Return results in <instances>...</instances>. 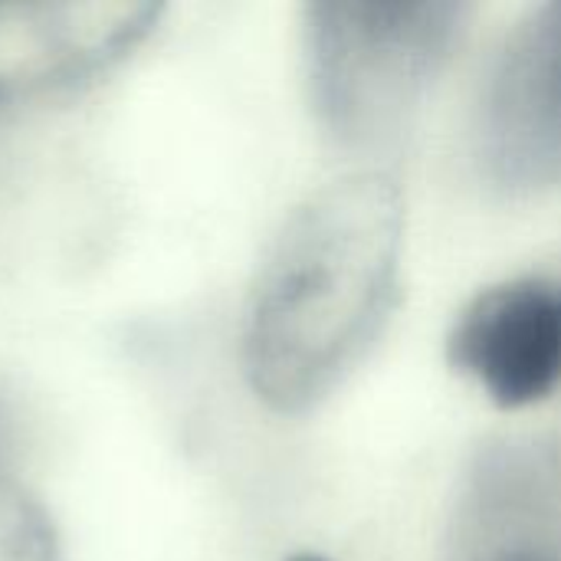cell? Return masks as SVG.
<instances>
[{
  "instance_id": "cell-1",
  "label": "cell",
  "mask_w": 561,
  "mask_h": 561,
  "mask_svg": "<svg viewBox=\"0 0 561 561\" xmlns=\"http://www.w3.org/2000/svg\"><path fill=\"white\" fill-rule=\"evenodd\" d=\"M394 178L358 171L309 194L273 237L243 309L240 365L276 414L319 404L381 329L401 266Z\"/></svg>"
},
{
  "instance_id": "cell-2",
  "label": "cell",
  "mask_w": 561,
  "mask_h": 561,
  "mask_svg": "<svg viewBox=\"0 0 561 561\" xmlns=\"http://www.w3.org/2000/svg\"><path fill=\"white\" fill-rule=\"evenodd\" d=\"M473 7L460 0H319L302 10L312 112L345 148L391 141L460 43Z\"/></svg>"
},
{
  "instance_id": "cell-3",
  "label": "cell",
  "mask_w": 561,
  "mask_h": 561,
  "mask_svg": "<svg viewBox=\"0 0 561 561\" xmlns=\"http://www.w3.org/2000/svg\"><path fill=\"white\" fill-rule=\"evenodd\" d=\"M161 13L151 0L0 3V108L99 82L158 30Z\"/></svg>"
},
{
  "instance_id": "cell-4",
  "label": "cell",
  "mask_w": 561,
  "mask_h": 561,
  "mask_svg": "<svg viewBox=\"0 0 561 561\" xmlns=\"http://www.w3.org/2000/svg\"><path fill=\"white\" fill-rule=\"evenodd\" d=\"M480 154L510 191L561 184V0L506 36L480 102Z\"/></svg>"
},
{
  "instance_id": "cell-5",
  "label": "cell",
  "mask_w": 561,
  "mask_h": 561,
  "mask_svg": "<svg viewBox=\"0 0 561 561\" xmlns=\"http://www.w3.org/2000/svg\"><path fill=\"white\" fill-rule=\"evenodd\" d=\"M447 362L506 411L546 401L561 385V279L523 276L473 296L447 335Z\"/></svg>"
},
{
  "instance_id": "cell-6",
  "label": "cell",
  "mask_w": 561,
  "mask_h": 561,
  "mask_svg": "<svg viewBox=\"0 0 561 561\" xmlns=\"http://www.w3.org/2000/svg\"><path fill=\"white\" fill-rule=\"evenodd\" d=\"M561 503V454L542 444L490 450L467 493V529L486 556L542 549L533 536Z\"/></svg>"
},
{
  "instance_id": "cell-7",
  "label": "cell",
  "mask_w": 561,
  "mask_h": 561,
  "mask_svg": "<svg viewBox=\"0 0 561 561\" xmlns=\"http://www.w3.org/2000/svg\"><path fill=\"white\" fill-rule=\"evenodd\" d=\"M0 561H62L46 506L10 477H0Z\"/></svg>"
},
{
  "instance_id": "cell-8",
  "label": "cell",
  "mask_w": 561,
  "mask_h": 561,
  "mask_svg": "<svg viewBox=\"0 0 561 561\" xmlns=\"http://www.w3.org/2000/svg\"><path fill=\"white\" fill-rule=\"evenodd\" d=\"M13 450H16V421H13V411H10L7 398L0 394V477H7L3 467L10 463Z\"/></svg>"
},
{
  "instance_id": "cell-9",
  "label": "cell",
  "mask_w": 561,
  "mask_h": 561,
  "mask_svg": "<svg viewBox=\"0 0 561 561\" xmlns=\"http://www.w3.org/2000/svg\"><path fill=\"white\" fill-rule=\"evenodd\" d=\"M480 561H556L546 549H513V552H496V556H483Z\"/></svg>"
},
{
  "instance_id": "cell-10",
  "label": "cell",
  "mask_w": 561,
  "mask_h": 561,
  "mask_svg": "<svg viewBox=\"0 0 561 561\" xmlns=\"http://www.w3.org/2000/svg\"><path fill=\"white\" fill-rule=\"evenodd\" d=\"M286 561H329V559H322V556H312V552H296V556H289Z\"/></svg>"
}]
</instances>
